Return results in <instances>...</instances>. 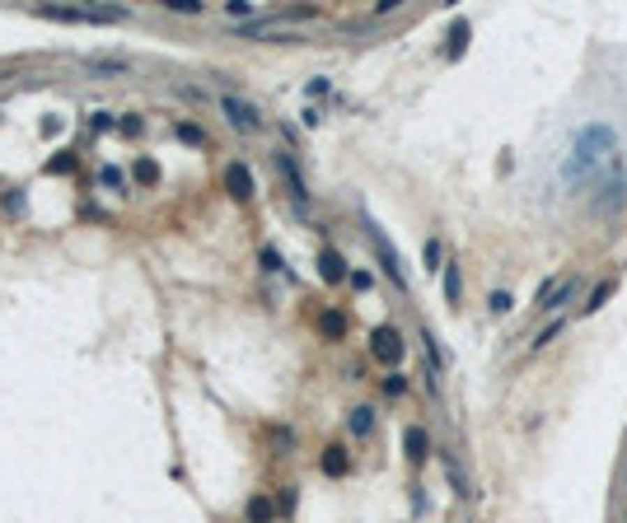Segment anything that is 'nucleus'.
<instances>
[{
  "mask_svg": "<svg viewBox=\"0 0 627 523\" xmlns=\"http://www.w3.org/2000/svg\"><path fill=\"white\" fill-rule=\"evenodd\" d=\"M613 150H618V136H613L604 122L585 126V131L576 136V145H571V159H566V178L576 183L580 173H585V178H590V173H599V169H604V159H609Z\"/></svg>",
  "mask_w": 627,
  "mask_h": 523,
  "instance_id": "obj_1",
  "label": "nucleus"
},
{
  "mask_svg": "<svg viewBox=\"0 0 627 523\" xmlns=\"http://www.w3.org/2000/svg\"><path fill=\"white\" fill-rule=\"evenodd\" d=\"M38 15L57 19V24H112V19H122V10H66V5H43Z\"/></svg>",
  "mask_w": 627,
  "mask_h": 523,
  "instance_id": "obj_2",
  "label": "nucleus"
},
{
  "mask_svg": "<svg viewBox=\"0 0 627 523\" xmlns=\"http://www.w3.org/2000/svg\"><path fill=\"white\" fill-rule=\"evenodd\" d=\"M403 351H408V341H403L398 327H375V337H370V355H375L379 365H398Z\"/></svg>",
  "mask_w": 627,
  "mask_h": 523,
  "instance_id": "obj_3",
  "label": "nucleus"
},
{
  "mask_svg": "<svg viewBox=\"0 0 627 523\" xmlns=\"http://www.w3.org/2000/svg\"><path fill=\"white\" fill-rule=\"evenodd\" d=\"M220 112H225V117H230V126H239V131H263L258 108H253V103H244L239 93H220Z\"/></svg>",
  "mask_w": 627,
  "mask_h": 523,
  "instance_id": "obj_4",
  "label": "nucleus"
},
{
  "mask_svg": "<svg viewBox=\"0 0 627 523\" xmlns=\"http://www.w3.org/2000/svg\"><path fill=\"white\" fill-rule=\"evenodd\" d=\"M272 164H276V173H281V183H286V192H290V201H295V206H304L309 187H304V178H300L295 154H290V150H276V154H272Z\"/></svg>",
  "mask_w": 627,
  "mask_h": 523,
  "instance_id": "obj_5",
  "label": "nucleus"
},
{
  "mask_svg": "<svg viewBox=\"0 0 627 523\" xmlns=\"http://www.w3.org/2000/svg\"><path fill=\"white\" fill-rule=\"evenodd\" d=\"M225 192L235 201H249L253 197V173H249V164H230L225 169Z\"/></svg>",
  "mask_w": 627,
  "mask_h": 523,
  "instance_id": "obj_6",
  "label": "nucleus"
},
{
  "mask_svg": "<svg viewBox=\"0 0 627 523\" xmlns=\"http://www.w3.org/2000/svg\"><path fill=\"white\" fill-rule=\"evenodd\" d=\"M318 276L328 280V285L346 280V262H342V252H337V248H323V252H318Z\"/></svg>",
  "mask_w": 627,
  "mask_h": 523,
  "instance_id": "obj_7",
  "label": "nucleus"
},
{
  "mask_svg": "<svg viewBox=\"0 0 627 523\" xmlns=\"http://www.w3.org/2000/svg\"><path fill=\"white\" fill-rule=\"evenodd\" d=\"M403 448H408L412 462H422L426 453H431V434L422 430V425H408V434H403Z\"/></svg>",
  "mask_w": 627,
  "mask_h": 523,
  "instance_id": "obj_8",
  "label": "nucleus"
},
{
  "mask_svg": "<svg viewBox=\"0 0 627 523\" xmlns=\"http://www.w3.org/2000/svg\"><path fill=\"white\" fill-rule=\"evenodd\" d=\"M370 238H375V252H379V262H384V271H389V276L398 280V285H403V266H398V257H393V248L384 243V234H379V229H370Z\"/></svg>",
  "mask_w": 627,
  "mask_h": 523,
  "instance_id": "obj_9",
  "label": "nucleus"
},
{
  "mask_svg": "<svg viewBox=\"0 0 627 523\" xmlns=\"http://www.w3.org/2000/svg\"><path fill=\"white\" fill-rule=\"evenodd\" d=\"M318 327H323V337H328V341H342V337H346V318L337 313V308H323Z\"/></svg>",
  "mask_w": 627,
  "mask_h": 523,
  "instance_id": "obj_10",
  "label": "nucleus"
},
{
  "mask_svg": "<svg viewBox=\"0 0 627 523\" xmlns=\"http://www.w3.org/2000/svg\"><path fill=\"white\" fill-rule=\"evenodd\" d=\"M571 290H576V280H557L552 290L543 285V294H538V304H543V308H562V299H566Z\"/></svg>",
  "mask_w": 627,
  "mask_h": 523,
  "instance_id": "obj_11",
  "label": "nucleus"
},
{
  "mask_svg": "<svg viewBox=\"0 0 627 523\" xmlns=\"http://www.w3.org/2000/svg\"><path fill=\"white\" fill-rule=\"evenodd\" d=\"M346 467H351V462H346V448H323V472H328V477H346Z\"/></svg>",
  "mask_w": 627,
  "mask_h": 523,
  "instance_id": "obj_12",
  "label": "nucleus"
},
{
  "mask_svg": "<svg viewBox=\"0 0 627 523\" xmlns=\"http://www.w3.org/2000/svg\"><path fill=\"white\" fill-rule=\"evenodd\" d=\"M225 15H230V24H253L258 5L253 0H225Z\"/></svg>",
  "mask_w": 627,
  "mask_h": 523,
  "instance_id": "obj_13",
  "label": "nucleus"
},
{
  "mask_svg": "<svg viewBox=\"0 0 627 523\" xmlns=\"http://www.w3.org/2000/svg\"><path fill=\"white\" fill-rule=\"evenodd\" d=\"M131 178H136L141 187H155L159 183V164L155 159H136V164H131Z\"/></svg>",
  "mask_w": 627,
  "mask_h": 523,
  "instance_id": "obj_14",
  "label": "nucleus"
},
{
  "mask_svg": "<svg viewBox=\"0 0 627 523\" xmlns=\"http://www.w3.org/2000/svg\"><path fill=\"white\" fill-rule=\"evenodd\" d=\"M346 425H351V434H370L375 430V411H370V407H356V411L346 416Z\"/></svg>",
  "mask_w": 627,
  "mask_h": 523,
  "instance_id": "obj_15",
  "label": "nucleus"
},
{
  "mask_svg": "<svg viewBox=\"0 0 627 523\" xmlns=\"http://www.w3.org/2000/svg\"><path fill=\"white\" fill-rule=\"evenodd\" d=\"M272 519H276V505H272V500H263V495L249 500V523H272Z\"/></svg>",
  "mask_w": 627,
  "mask_h": 523,
  "instance_id": "obj_16",
  "label": "nucleus"
},
{
  "mask_svg": "<svg viewBox=\"0 0 627 523\" xmlns=\"http://www.w3.org/2000/svg\"><path fill=\"white\" fill-rule=\"evenodd\" d=\"M469 43V19H455V29H450V56H459Z\"/></svg>",
  "mask_w": 627,
  "mask_h": 523,
  "instance_id": "obj_17",
  "label": "nucleus"
},
{
  "mask_svg": "<svg viewBox=\"0 0 627 523\" xmlns=\"http://www.w3.org/2000/svg\"><path fill=\"white\" fill-rule=\"evenodd\" d=\"M459 290H464V280H459V266H445V299L459 304Z\"/></svg>",
  "mask_w": 627,
  "mask_h": 523,
  "instance_id": "obj_18",
  "label": "nucleus"
},
{
  "mask_svg": "<svg viewBox=\"0 0 627 523\" xmlns=\"http://www.w3.org/2000/svg\"><path fill=\"white\" fill-rule=\"evenodd\" d=\"M422 257H426V271H445V266H440V257H445V248H440V238H431V243L422 248Z\"/></svg>",
  "mask_w": 627,
  "mask_h": 523,
  "instance_id": "obj_19",
  "label": "nucleus"
},
{
  "mask_svg": "<svg viewBox=\"0 0 627 523\" xmlns=\"http://www.w3.org/2000/svg\"><path fill=\"white\" fill-rule=\"evenodd\" d=\"M178 140H183V145H206V131L192 126V122H178Z\"/></svg>",
  "mask_w": 627,
  "mask_h": 523,
  "instance_id": "obj_20",
  "label": "nucleus"
},
{
  "mask_svg": "<svg viewBox=\"0 0 627 523\" xmlns=\"http://www.w3.org/2000/svg\"><path fill=\"white\" fill-rule=\"evenodd\" d=\"M613 294V280H599L595 290H590V304H585V313H595V308H604V299Z\"/></svg>",
  "mask_w": 627,
  "mask_h": 523,
  "instance_id": "obj_21",
  "label": "nucleus"
},
{
  "mask_svg": "<svg viewBox=\"0 0 627 523\" xmlns=\"http://www.w3.org/2000/svg\"><path fill=\"white\" fill-rule=\"evenodd\" d=\"M169 15H202V0H164Z\"/></svg>",
  "mask_w": 627,
  "mask_h": 523,
  "instance_id": "obj_22",
  "label": "nucleus"
},
{
  "mask_svg": "<svg viewBox=\"0 0 627 523\" xmlns=\"http://www.w3.org/2000/svg\"><path fill=\"white\" fill-rule=\"evenodd\" d=\"M47 169H52V173H71V169H75V154H71V150H61V154H57V159L47 164Z\"/></svg>",
  "mask_w": 627,
  "mask_h": 523,
  "instance_id": "obj_23",
  "label": "nucleus"
},
{
  "mask_svg": "<svg viewBox=\"0 0 627 523\" xmlns=\"http://www.w3.org/2000/svg\"><path fill=\"white\" fill-rule=\"evenodd\" d=\"M5 211L24 215V211H29V197H24V192H10V197H5Z\"/></svg>",
  "mask_w": 627,
  "mask_h": 523,
  "instance_id": "obj_24",
  "label": "nucleus"
},
{
  "mask_svg": "<svg viewBox=\"0 0 627 523\" xmlns=\"http://www.w3.org/2000/svg\"><path fill=\"white\" fill-rule=\"evenodd\" d=\"M89 70H103V75H122L126 61H89Z\"/></svg>",
  "mask_w": 627,
  "mask_h": 523,
  "instance_id": "obj_25",
  "label": "nucleus"
},
{
  "mask_svg": "<svg viewBox=\"0 0 627 523\" xmlns=\"http://www.w3.org/2000/svg\"><path fill=\"white\" fill-rule=\"evenodd\" d=\"M403 388H408V379H403V374H389V379H384V393H389V397H398Z\"/></svg>",
  "mask_w": 627,
  "mask_h": 523,
  "instance_id": "obj_26",
  "label": "nucleus"
},
{
  "mask_svg": "<svg viewBox=\"0 0 627 523\" xmlns=\"http://www.w3.org/2000/svg\"><path fill=\"white\" fill-rule=\"evenodd\" d=\"M263 266L267 271H281V252H276V248H263Z\"/></svg>",
  "mask_w": 627,
  "mask_h": 523,
  "instance_id": "obj_27",
  "label": "nucleus"
},
{
  "mask_svg": "<svg viewBox=\"0 0 627 523\" xmlns=\"http://www.w3.org/2000/svg\"><path fill=\"white\" fill-rule=\"evenodd\" d=\"M510 304H515V299H510V294H506V290H496V294H492V313H506V308H510Z\"/></svg>",
  "mask_w": 627,
  "mask_h": 523,
  "instance_id": "obj_28",
  "label": "nucleus"
},
{
  "mask_svg": "<svg viewBox=\"0 0 627 523\" xmlns=\"http://www.w3.org/2000/svg\"><path fill=\"white\" fill-rule=\"evenodd\" d=\"M98 178H103V183H108V187H122V173H117V169H103V173H98Z\"/></svg>",
  "mask_w": 627,
  "mask_h": 523,
  "instance_id": "obj_29",
  "label": "nucleus"
}]
</instances>
